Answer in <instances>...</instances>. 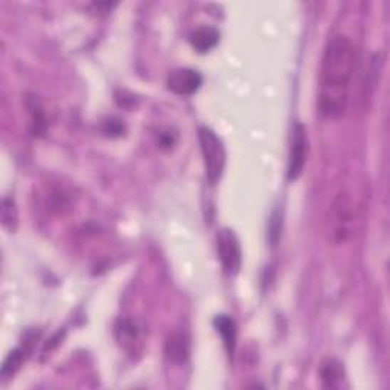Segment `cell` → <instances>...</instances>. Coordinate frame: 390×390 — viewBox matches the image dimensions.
Returning <instances> with one entry per match:
<instances>
[{"label":"cell","instance_id":"obj_1","mask_svg":"<svg viewBox=\"0 0 390 390\" xmlns=\"http://www.w3.org/2000/svg\"><path fill=\"white\" fill-rule=\"evenodd\" d=\"M357 52L344 36L334 37L323 52L319 78V108L325 117L344 115L355 72Z\"/></svg>","mask_w":390,"mask_h":390},{"label":"cell","instance_id":"obj_2","mask_svg":"<svg viewBox=\"0 0 390 390\" xmlns=\"http://www.w3.org/2000/svg\"><path fill=\"white\" fill-rule=\"evenodd\" d=\"M362 204L351 191H342L331 203L328 215V238L334 246L351 240L360 220Z\"/></svg>","mask_w":390,"mask_h":390},{"label":"cell","instance_id":"obj_3","mask_svg":"<svg viewBox=\"0 0 390 390\" xmlns=\"http://www.w3.org/2000/svg\"><path fill=\"white\" fill-rule=\"evenodd\" d=\"M199 140L204 160L206 176H208L211 185H216L223 176L226 165V151L223 142L208 127H200Z\"/></svg>","mask_w":390,"mask_h":390},{"label":"cell","instance_id":"obj_4","mask_svg":"<svg viewBox=\"0 0 390 390\" xmlns=\"http://www.w3.org/2000/svg\"><path fill=\"white\" fill-rule=\"evenodd\" d=\"M216 251L227 275H236L241 268V246L233 231L223 229L216 236Z\"/></svg>","mask_w":390,"mask_h":390},{"label":"cell","instance_id":"obj_5","mask_svg":"<svg viewBox=\"0 0 390 390\" xmlns=\"http://www.w3.org/2000/svg\"><path fill=\"white\" fill-rule=\"evenodd\" d=\"M307 157H308L307 128L303 127L300 122H297L295 125V130H292V137H291L288 180L295 181L302 176L303 168H305V165H307Z\"/></svg>","mask_w":390,"mask_h":390},{"label":"cell","instance_id":"obj_6","mask_svg":"<svg viewBox=\"0 0 390 390\" xmlns=\"http://www.w3.org/2000/svg\"><path fill=\"white\" fill-rule=\"evenodd\" d=\"M201 75L192 69H176L168 75V89L177 95H192L200 89Z\"/></svg>","mask_w":390,"mask_h":390},{"label":"cell","instance_id":"obj_7","mask_svg":"<svg viewBox=\"0 0 390 390\" xmlns=\"http://www.w3.org/2000/svg\"><path fill=\"white\" fill-rule=\"evenodd\" d=\"M191 352V342L185 332H174L167 342L165 354L172 363H185Z\"/></svg>","mask_w":390,"mask_h":390},{"label":"cell","instance_id":"obj_8","mask_svg":"<svg viewBox=\"0 0 390 390\" xmlns=\"http://www.w3.org/2000/svg\"><path fill=\"white\" fill-rule=\"evenodd\" d=\"M319 375L325 389H339L344 378V371L339 360L325 359L319 367Z\"/></svg>","mask_w":390,"mask_h":390},{"label":"cell","instance_id":"obj_9","mask_svg":"<svg viewBox=\"0 0 390 390\" xmlns=\"http://www.w3.org/2000/svg\"><path fill=\"white\" fill-rule=\"evenodd\" d=\"M220 34L218 31L211 28V26H201L195 29L191 36V45L197 52H209L218 45Z\"/></svg>","mask_w":390,"mask_h":390},{"label":"cell","instance_id":"obj_10","mask_svg":"<svg viewBox=\"0 0 390 390\" xmlns=\"http://www.w3.org/2000/svg\"><path fill=\"white\" fill-rule=\"evenodd\" d=\"M26 108L31 115L32 133H34V136H45L48 130L46 116L36 95H26Z\"/></svg>","mask_w":390,"mask_h":390},{"label":"cell","instance_id":"obj_11","mask_svg":"<svg viewBox=\"0 0 390 390\" xmlns=\"http://www.w3.org/2000/svg\"><path fill=\"white\" fill-rule=\"evenodd\" d=\"M214 325L216 331L221 334L227 352H229V355H233L235 346H236V323L229 316L221 314V316L215 317Z\"/></svg>","mask_w":390,"mask_h":390},{"label":"cell","instance_id":"obj_12","mask_svg":"<svg viewBox=\"0 0 390 390\" xmlns=\"http://www.w3.org/2000/svg\"><path fill=\"white\" fill-rule=\"evenodd\" d=\"M2 224L11 232L16 231L17 226V208L14 199L5 197L2 200Z\"/></svg>","mask_w":390,"mask_h":390},{"label":"cell","instance_id":"obj_13","mask_svg":"<svg viewBox=\"0 0 390 390\" xmlns=\"http://www.w3.org/2000/svg\"><path fill=\"white\" fill-rule=\"evenodd\" d=\"M23 349H14L9 352L2 366V378L13 376L20 369L21 363H23Z\"/></svg>","mask_w":390,"mask_h":390},{"label":"cell","instance_id":"obj_14","mask_svg":"<svg viewBox=\"0 0 390 390\" xmlns=\"http://www.w3.org/2000/svg\"><path fill=\"white\" fill-rule=\"evenodd\" d=\"M104 132L107 135H121L122 133V125L119 121H108V122H105Z\"/></svg>","mask_w":390,"mask_h":390}]
</instances>
